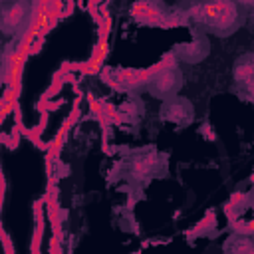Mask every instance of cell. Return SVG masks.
Here are the masks:
<instances>
[{"mask_svg":"<svg viewBox=\"0 0 254 254\" xmlns=\"http://www.w3.org/2000/svg\"><path fill=\"white\" fill-rule=\"evenodd\" d=\"M236 79L244 83L250 89V79H252V64H238L236 67Z\"/></svg>","mask_w":254,"mask_h":254,"instance_id":"cell-6","label":"cell"},{"mask_svg":"<svg viewBox=\"0 0 254 254\" xmlns=\"http://www.w3.org/2000/svg\"><path fill=\"white\" fill-rule=\"evenodd\" d=\"M32 14L30 0H0V30L8 36L20 34L32 20Z\"/></svg>","mask_w":254,"mask_h":254,"instance_id":"cell-2","label":"cell"},{"mask_svg":"<svg viewBox=\"0 0 254 254\" xmlns=\"http://www.w3.org/2000/svg\"><path fill=\"white\" fill-rule=\"evenodd\" d=\"M238 16L234 0H206L196 10V18L214 34H230L238 24Z\"/></svg>","mask_w":254,"mask_h":254,"instance_id":"cell-1","label":"cell"},{"mask_svg":"<svg viewBox=\"0 0 254 254\" xmlns=\"http://www.w3.org/2000/svg\"><path fill=\"white\" fill-rule=\"evenodd\" d=\"M105 56H107V42H105V32L101 34V40H99V44H97V48L93 50V56H91V60L83 65V69L85 71H97L99 67H101V62L105 60Z\"/></svg>","mask_w":254,"mask_h":254,"instance_id":"cell-5","label":"cell"},{"mask_svg":"<svg viewBox=\"0 0 254 254\" xmlns=\"http://www.w3.org/2000/svg\"><path fill=\"white\" fill-rule=\"evenodd\" d=\"M181 85V75L175 67H163L157 75L149 77V89L157 97H169L173 95Z\"/></svg>","mask_w":254,"mask_h":254,"instance_id":"cell-3","label":"cell"},{"mask_svg":"<svg viewBox=\"0 0 254 254\" xmlns=\"http://www.w3.org/2000/svg\"><path fill=\"white\" fill-rule=\"evenodd\" d=\"M165 115H167L171 121H175V123H187V121L192 119V105H190L189 101L181 99V97H175V99H171V101L167 103Z\"/></svg>","mask_w":254,"mask_h":254,"instance_id":"cell-4","label":"cell"}]
</instances>
